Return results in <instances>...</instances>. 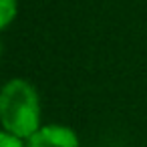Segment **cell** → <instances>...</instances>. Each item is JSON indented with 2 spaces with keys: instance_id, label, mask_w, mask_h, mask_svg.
Returning <instances> with one entry per match:
<instances>
[{
  "instance_id": "cell-1",
  "label": "cell",
  "mask_w": 147,
  "mask_h": 147,
  "mask_svg": "<svg viewBox=\"0 0 147 147\" xmlns=\"http://www.w3.org/2000/svg\"><path fill=\"white\" fill-rule=\"evenodd\" d=\"M0 121L6 133L28 139L40 129V103L36 89L24 79H12L0 93Z\"/></svg>"
},
{
  "instance_id": "cell-2",
  "label": "cell",
  "mask_w": 147,
  "mask_h": 147,
  "mask_svg": "<svg viewBox=\"0 0 147 147\" xmlns=\"http://www.w3.org/2000/svg\"><path fill=\"white\" fill-rule=\"evenodd\" d=\"M26 147H79V137L71 127L47 125L26 139Z\"/></svg>"
},
{
  "instance_id": "cell-3",
  "label": "cell",
  "mask_w": 147,
  "mask_h": 147,
  "mask_svg": "<svg viewBox=\"0 0 147 147\" xmlns=\"http://www.w3.org/2000/svg\"><path fill=\"white\" fill-rule=\"evenodd\" d=\"M16 14V0H0V24L6 28Z\"/></svg>"
},
{
  "instance_id": "cell-4",
  "label": "cell",
  "mask_w": 147,
  "mask_h": 147,
  "mask_svg": "<svg viewBox=\"0 0 147 147\" xmlns=\"http://www.w3.org/2000/svg\"><path fill=\"white\" fill-rule=\"evenodd\" d=\"M0 147H24L20 137H14L10 133H0Z\"/></svg>"
}]
</instances>
